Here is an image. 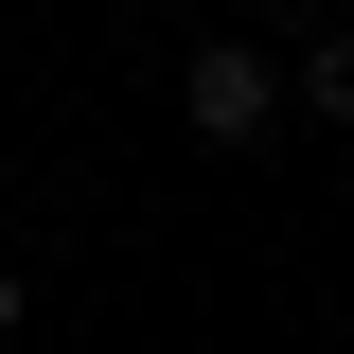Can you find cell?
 Returning a JSON list of instances; mask_svg holds the SVG:
<instances>
[{"label": "cell", "mask_w": 354, "mask_h": 354, "mask_svg": "<svg viewBox=\"0 0 354 354\" xmlns=\"http://www.w3.org/2000/svg\"><path fill=\"white\" fill-rule=\"evenodd\" d=\"M177 124L248 160V142H283V71H266L248 36H195V53H177Z\"/></svg>", "instance_id": "6da1fadb"}, {"label": "cell", "mask_w": 354, "mask_h": 354, "mask_svg": "<svg viewBox=\"0 0 354 354\" xmlns=\"http://www.w3.org/2000/svg\"><path fill=\"white\" fill-rule=\"evenodd\" d=\"M283 106H319V124H354V18H337L319 53H301V88H283Z\"/></svg>", "instance_id": "7a4b0ae2"}, {"label": "cell", "mask_w": 354, "mask_h": 354, "mask_svg": "<svg viewBox=\"0 0 354 354\" xmlns=\"http://www.w3.org/2000/svg\"><path fill=\"white\" fill-rule=\"evenodd\" d=\"M18 319H36V283H18V266H0V337H18Z\"/></svg>", "instance_id": "3957f363"}, {"label": "cell", "mask_w": 354, "mask_h": 354, "mask_svg": "<svg viewBox=\"0 0 354 354\" xmlns=\"http://www.w3.org/2000/svg\"><path fill=\"white\" fill-rule=\"evenodd\" d=\"M248 18H319V0H248Z\"/></svg>", "instance_id": "277c9868"}]
</instances>
